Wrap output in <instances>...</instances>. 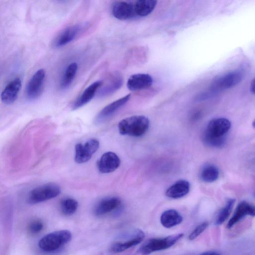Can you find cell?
Here are the masks:
<instances>
[{
  "mask_svg": "<svg viewBox=\"0 0 255 255\" xmlns=\"http://www.w3.org/2000/svg\"><path fill=\"white\" fill-rule=\"evenodd\" d=\"M182 216L175 210L169 209L162 213L160 217V223L166 228H170L182 223Z\"/></svg>",
  "mask_w": 255,
  "mask_h": 255,
  "instance_id": "21",
  "label": "cell"
},
{
  "mask_svg": "<svg viewBox=\"0 0 255 255\" xmlns=\"http://www.w3.org/2000/svg\"><path fill=\"white\" fill-rule=\"evenodd\" d=\"M78 207L77 201L72 198L66 197L62 199L60 203V209L61 213L67 216L74 214Z\"/></svg>",
  "mask_w": 255,
  "mask_h": 255,
  "instance_id": "24",
  "label": "cell"
},
{
  "mask_svg": "<svg viewBox=\"0 0 255 255\" xmlns=\"http://www.w3.org/2000/svg\"><path fill=\"white\" fill-rule=\"evenodd\" d=\"M78 69V65L76 62L71 63L67 66L60 81L61 89L65 90L70 86L76 77Z\"/></svg>",
  "mask_w": 255,
  "mask_h": 255,
  "instance_id": "22",
  "label": "cell"
},
{
  "mask_svg": "<svg viewBox=\"0 0 255 255\" xmlns=\"http://www.w3.org/2000/svg\"><path fill=\"white\" fill-rule=\"evenodd\" d=\"M190 183L185 180H180L169 187L166 195L171 198L178 199L185 196L190 190Z\"/></svg>",
  "mask_w": 255,
  "mask_h": 255,
  "instance_id": "19",
  "label": "cell"
},
{
  "mask_svg": "<svg viewBox=\"0 0 255 255\" xmlns=\"http://www.w3.org/2000/svg\"><path fill=\"white\" fill-rule=\"evenodd\" d=\"M21 87V81L18 77L11 80L2 91L0 98L3 103L6 105L13 104L16 100Z\"/></svg>",
  "mask_w": 255,
  "mask_h": 255,
  "instance_id": "14",
  "label": "cell"
},
{
  "mask_svg": "<svg viewBox=\"0 0 255 255\" xmlns=\"http://www.w3.org/2000/svg\"><path fill=\"white\" fill-rule=\"evenodd\" d=\"M157 1L155 0H138L134 2L136 16L143 17L149 14L155 8Z\"/></svg>",
  "mask_w": 255,
  "mask_h": 255,
  "instance_id": "23",
  "label": "cell"
},
{
  "mask_svg": "<svg viewBox=\"0 0 255 255\" xmlns=\"http://www.w3.org/2000/svg\"><path fill=\"white\" fill-rule=\"evenodd\" d=\"M103 84V81L98 80L87 87L74 101L71 106L72 109L77 110L88 104L94 98Z\"/></svg>",
  "mask_w": 255,
  "mask_h": 255,
  "instance_id": "11",
  "label": "cell"
},
{
  "mask_svg": "<svg viewBox=\"0 0 255 255\" xmlns=\"http://www.w3.org/2000/svg\"><path fill=\"white\" fill-rule=\"evenodd\" d=\"M123 83L122 78L117 75L113 76L108 83L101 87L97 93L98 98L108 96L118 90Z\"/></svg>",
  "mask_w": 255,
  "mask_h": 255,
  "instance_id": "20",
  "label": "cell"
},
{
  "mask_svg": "<svg viewBox=\"0 0 255 255\" xmlns=\"http://www.w3.org/2000/svg\"><path fill=\"white\" fill-rule=\"evenodd\" d=\"M45 79V71L43 69L36 71L27 83L25 96L27 100L33 101L41 95Z\"/></svg>",
  "mask_w": 255,
  "mask_h": 255,
  "instance_id": "7",
  "label": "cell"
},
{
  "mask_svg": "<svg viewBox=\"0 0 255 255\" xmlns=\"http://www.w3.org/2000/svg\"><path fill=\"white\" fill-rule=\"evenodd\" d=\"M208 225V222H204L198 225L189 235V240H193L196 239L206 230Z\"/></svg>",
  "mask_w": 255,
  "mask_h": 255,
  "instance_id": "29",
  "label": "cell"
},
{
  "mask_svg": "<svg viewBox=\"0 0 255 255\" xmlns=\"http://www.w3.org/2000/svg\"><path fill=\"white\" fill-rule=\"evenodd\" d=\"M44 225L42 221L39 219L32 220L28 225V231L32 234H37L43 229Z\"/></svg>",
  "mask_w": 255,
  "mask_h": 255,
  "instance_id": "28",
  "label": "cell"
},
{
  "mask_svg": "<svg viewBox=\"0 0 255 255\" xmlns=\"http://www.w3.org/2000/svg\"><path fill=\"white\" fill-rule=\"evenodd\" d=\"M121 160L114 152L109 151L104 153L97 163L99 171L108 173L116 170L120 166Z\"/></svg>",
  "mask_w": 255,
  "mask_h": 255,
  "instance_id": "12",
  "label": "cell"
},
{
  "mask_svg": "<svg viewBox=\"0 0 255 255\" xmlns=\"http://www.w3.org/2000/svg\"><path fill=\"white\" fill-rule=\"evenodd\" d=\"M199 255H220V254L216 252L208 251L202 253Z\"/></svg>",
  "mask_w": 255,
  "mask_h": 255,
  "instance_id": "31",
  "label": "cell"
},
{
  "mask_svg": "<svg viewBox=\"0 0 255 255\" xmlns=\"http://www.w3.org/2000/svg\"><path fill=\"white\" fill-rule=\"evenodd\" d=\"M153 83L152 77L144 73H138L131 75L128 80L127 87L132 91L142 90L150 87Z\"/></svg>",
  "mask_w": 255,
  "mask_h": 255,
  "instance_id": "18",
  "label": "cell"
},
{
  "mask_svg": "<svg viewBox=\"0 0 255 255\" xmlns=\"http://www.w3.org/2000/svg\"><path fill=\"white\" fill-rule=\"evenodd\" d=\"M250 90L253 94H255V78L251 83Z\"/></svg>",
  "mask_w": 255,
  "mask_h": 255,
  "instance_id": "30",
  "label": "cell"
},
{
  "mask_svg": "<svg viewBox=\"0 0 255 255\" xmlns=\"http://www.w3.org/2000/svg\"><path fill=\"white\" fill-rule=\"evenodd\" d=\"M202 139L206 145L215 148L222 147L226 143L225 135L218 137L210 135L205 132L203 133Z\"/></svg>",
  "mask_w": 255,
  "mask_h": 255,
  "instance_id": "26",
  "label": "cell"
},
{
  "mask_svg": "<svg viewBox=\"0 0 255 255\" xmlns=\"http://www.w3.org/2000/svg\"><path fill=\"white\" fill-rule=\"evenodd\" d=\"M231 122L226 118H216L210 121L204 132L215 136H225L231 128Z\"/></svg>",
  "mask_w": 255,
  "mask_h": 255,
  "instance_id": "15",
  "label": "cell"
},
{
  "mask_svg": "<svg viewBox=\"0 0 255 255\" xmlns=\"http://www.w3.org/2000/svg\"><path fill=\"white\" fill-rule=\"evenodd\" d=\"M99 147V142L95 139L88 140L84 144L77 143L75 147V161L83 163L88 161Z\"/></svg>",
  "mask_w": 255,
  "mask_h": 255,
  "instance_id": "8",
  "label": "cell"
},
{
  "mask_svg": "<svg viewBox=\"0 0 255 255\" xmlns=\"http://www.w3.org/2000/svg\"><path fill=\"white\" fill-rule=\"evenodd\" d=\"M130 98V94L113 102L102 109L97 114L95 119L96 124H102L113 116V115L123 107Z\"/></svg>",
  "mask_w": 255,
  "mask_h": 255,
  "instance_id": "10",
  "label": "cell"
},
{
  "mask_svg": "<svg viewBox=\"0 0 255 255\" xmlns=\"http://www.w3.org/2000/svg\"><path fill=\"white\" fill-rule=\"evenodd\" d=\"M253 126L255 128V120H254V121L253 123Z\"/></svg>",
  "mask_w": 255,
  "mask_h": 255,
  "instance_id": "32",
  "label": "cell"
},
{
  "mask_svg": "<svg viewBox=\"0 0 255 255\" xmlns=\"http://www.w3.org/2000/svg\"><path fill=\"white\" fill-rule=\"evenodd\" d=\"M247 215L255 216V206L243 201L237 206L233 216L227 225V227L229 229L232 228Z\"/></svg>",
  "mask_w": 255,
  "mask_h": 255,
  "instance_id": "17",
  "label": "cell"
},
{
  "mask_svg": "<svg viewBox=\"0 0 255 255\" xmlns=\"http://www.w3.org/2000/svg\"><path fill=\"white\" fill-rule=\"evenodd\" d=\"M144 238L143 232L140 230H136L128 240L113 243L110 247V251L113 253L124 252L140 243Z\"/></svg>",
  "mask_w": 255,
  "mask_h": 255,
  "instance_id": "16",
  "label": "cell"
},
{
  "mask_svg": "<svg viewBox=\"0 0 255 255\" xmlns=\"http://www.w3.org/2000/svg\"><path fill=\"white\" fill-rule=\"evenodd\" d=\"M235 203L234 199H229L224 207L219 211L215 221V225H220L223 224L230 216Z\"/></svg>",
  "mask_w": 255,
  "mask_h": 255,
  "instance_id": "27",
  "label": "cell"
},
{
  "mask_svg": "<svg viewBox=\"0 0 255 255\" xmlns=\"http://www.w3.org/2000/svg\"><path fill=\"white\" fill-rule=\"evenodd\" d=\"M149 125V120L145 116H132L121 120L118 128L122 135L137 137L142 136L147 131Z\"/></svg>",
  "mask_w": 255,
  "mask_h": 255,
  "instance_id": "2",
  "label": "cell"
},
{
  "mask_svg": "<svg viewBox=\"0 0 255 255\" xmlns=\"http://www.w3.org/2000/svg\"><path fill=\"white\" fill-rule=\"evenodd\" d=\"M72 234L67 230L50 233L43 236L39 241L38 247L45 252H53L59 250L71 240Z\"/></svg>",
  "mask_w": 255,
  "mask_h": 255,
  "instance_id": "3",
  "label": "cell"
},
{
  "mask_svg": "<svg viewBox=\"0 0 255 255\" xmlns=\"http://www.w3.org/2000/svg\"><path fill=\"white\" fill-rule=\"evenodd\" d=\"M219 175L218 168L215 165L208 164L203 168L200 177L202 181L211 183L215 181L218 178Z\"/></svg>",
  "mask_w": 255,
  "mask_h": 255,
  "instance_id": "25",
  "label": "cell"
},
{
  "mask_svg": "<svg viewBox=\"0 0 255 255\" xmlns=\"http://www.w3.org/2000/svg\"><path fill=\"white\" fill-rule=\"evenodd\" d=\"M121 200L117 197H109L100 200L94 209L97 216H102L115 211L121 205Z\"/></svg>",
  "mask_w": 255,
  "mask_h": 255,
  "instance_id": "13",
  "label": "cell"
},
{
  "mask_svg": "<svg viewBox=\"0 0 255 255\" xmlns=\"http://www.w3.org/2000/svg\"><path fill=\"white\" fill-rule=\"evenodd\" d=\"M60 192V187L57 184L46 183L31 190L28 195L27 202L31 204L39 203L58 196Z\"/></svg>",
  "mask_w": 255,
  "mask_h": 255,
  "instance_id": "5",
  "label": "cell"
},
{
  "mask_svg": "<svg viewBox=\"0 0 255 255\" xmlns=\"http://www.w3.org/2000/svg\"><path fill=\"white\" fill-rule=\"evenodd\" d=\"M184 236L179 233L161 238H153L147 240L139 249L141 255H148L153 252L164 250L173 246Z\"/></svg>",
  "mask_w": 255,
  "mask_h": 255,
  "instance_id": "4",
  "label": "cell"
},
{
  "mask_svg": "<svg viewBox=\"0 0 255 255\" xmlns=\"http://www.w3.org/2000/svg\"><path fill=\"white\" fill-rule=\"evenodd\" d=\"M88 24L85 22L77 23L63 29L53 38L52 47L58 48L70 43L86 29Z\"/></svg>",
  "mask_w": 255,
  "mask_h": 255,
  "instance_id": "6",
  "label": "cell"
},
{
  "mask_svg": "<svg viewBox=\"0 0 255 255\" xmlns=\"http://www.w3.org/2000/svg\"><path fill=\"white\" fill-rule=\"evenodd\" d=\"M113 15L120 20H127L136 16L134 3L125 1H116L112 5Z\"/></svg>",
  "mask_w": 255,
  "mask_h": 255,
  "instance_id": "9",
  "label": "cell"
},
{
  "mask_svg": "<svg viewBox=\"0 0 255 255\" xmlns=\"http://www.w3.org/2000/svg\"><path fill=\"white\" fill-rule=\"evenodd\" d=\"M243 77V72L239 70H234L216 77L208 89L199 94L197 100L209 98L218 93L233 88L238 84Z\"/></svg>",
  "mask_w": 255,
  "mask_h": 255,
  "instance_id": "1",
  "label": "cell"
}]
</instances>
